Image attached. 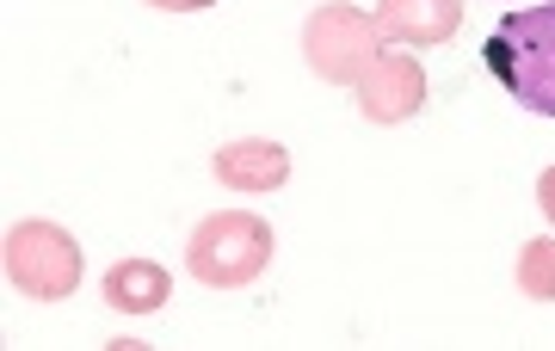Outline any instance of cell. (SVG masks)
I'll return each instance as SVG.
<instances>
[{
  "label": "cell",
  "instance_id": "obj_6",
  "mask_svg": "<svg viewBox=\"0 0 555 351\" xmlns=\"http://www.w3.org/2000/svg\"><path fill=\"white\" fill-rule=\"evenodd\" d=\"M383 43H408V50H433L451 43L463 25V0H377Z\"/></svg>",
  "mask_w": 555,
  "mask_h": 351
},
{
  "label": "cell",
  "instance_id": "obj_1",
  "mask_svg": "<svg viewBox=\"0 0 555 351\" xmlns=\"http://www.w3.org/2000/svg\"><path fill=\"white\" fill-rule=\"evenodd\" d=\"M488 68L537 117H555V0L506 13L488 38Z\"/></svg>",
  "mask_w": 555,
  "mask_h": 351
},
{
  "label": "cell",
  "instance_id": "obj_2",
  "mask_svg": "<svg viewBox=\"0 0 555 351\" xmlns=\"http://www.w3.org/2000/svg\"><path fill=\"white\" fill-rule=\"evenodd\" d=\"M272 265V222L254 210H217L204 216L185 240V272L210 290H241Z\"/></svg>",
  "mask_w": 555,
  "mask_h": 351
},
{
  "label": "cell",
  "instance_id": "obj_10",
  "mask_svg": "<svg viewBox=\"0 0 555 351\" xmlns=\"http://www.w3.org/2000/svg\"><path fill=\"white\" fill-rule=\"evenodd\" d=\"M537 210H543V216L555 222V167H550L543 179H537Z\"/></svg>",
  "mask_w": 555,
  "mask_h": 351
},
{
  "label": "cell",
  "instance_id": "obj_4",
  "mask_svg": "<svg viewBox=\"0 0 555 351\" xmlns=\"http://www.w3.org/2000/svg\"><path fill=\"white\" fill-rule=\"evenodd\" d=\"M302 56L327 87H358L364 68L383 56V25L377 13H358L352 0H327L309 13V31H302Z\"/></svg>",
  "mask_w": 555,
  "mask_h": 351
},
{
  "label": "cell",
  "instance_id": "obj_9",
  "mask_svg": "<svg viewBox=\"0 0 555 351\" xmlns=\"http://www.w3.org/2000/svg\"><path fill=\"white\" fill-rule=\"evenodd\" d=\"M518 290L531 302H555V234H537L518 247Z\"/></svg>",
  "mask_w": 555,
  "mask_h": 351
},
{
  "label": "cell",
  "instance_id": "obj_5",
  "mask_svg": "<svg viewBox=\"0 0 555 351\" xmlns=\"http://www.w3.org/2000/svg\"><path fill=\"white\" fill-rule=\"evenodd\" d=\"M420 105H426V68L414 56L383 50L358 80V112L371 123H408V117H420Z\"/></svg>",
  "mask_w": 555,
  "mask_h": 351
},
{
  "label": "cell",
  "instance_id": "obj_11",
  "mask_svg": "<svg viewBox=\"0 0 555 351\" xmlns=\"http://www.w3.org/2000/svg\"><path fill=\"white\" fill-rule=\"evenodd\" d=\"M160 13H204V6H217V0H149Z\"/></svg>",
  "mask_w": 555,
  "mask_h": 351
},
{
  "label": "cell",
  "instance_id": "obj_8",
  "mask_svg": "<svg viewBox=\"0 0 555 351\" xmlns=\"http://www.w3.org/2000/svg\"><path fill=\"white\" fill-rule=\"evenodd\" d=\"M167 296H173V277L155 259H118L105 272V302L118 314H155V309H167Z\"/></svg>",
  "mask_w": 555,
  "mask_h": 351
},
{
  "label": "cell",
  "instance_id": "obj_3",
  "mask_svg": "<svg viewBox=\"0 0 555 351\" xmlns=\"http://www.w3.org/2000/svg\"><path fill=\"white\" fill-rule=\"evenodd\" d=\"M7 284L20 296H31V302H62V296L80 290V240L62 222H43V216H31V222H13L7 229Z\"/></svg>",
  "mask_w": 555,
  "mask_h": 351
},
{
  "label": "cell",
  "instance_id": "obj_7",
  "mask_svg": "<svg viewBox=\"0 0 555 351\" xmlns=\"http://www.w3.org/2000/svg\"><path fill=\"white\" fill-rule=\"evenodd\" d=\"M217 179L241 197H259V192H278L291 179V148H278L266 136H241L229 148H217Z\"/></svg>",
  "mask_w": 555,
  "mask_h": 351
}]
</instances>
